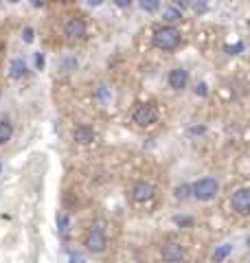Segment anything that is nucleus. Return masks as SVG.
Here are the masks:
<instances>
[{
    "label": "nucleus",
    "instance_id": "20e7f679",
    "mask_svg": "<svg viewBox=\"0 0 250 263\" xmlns=\"http://www.w3.org/2000/svg\"><path fill=\"white\" fill-rule=\"evenodd\" d=\"M134 123L140 127H149V125H154V123L158 121V108L154 103H140L138 108L134 110Z\"/></svg>",
    "mask_w": 250,
    "mask_h": 263
},
{
    "label": "nucleus",
    "instance_id": "423d86ee",
    "mask_svg": "<svg viewBox=\"0 0 250 263\" xmlns=\"http://www.w3.org/2000/svg\"><path fill=\"white\" fill-rule=\"evenodd\" d=\"M160 254H163V259L167 263H180L182 259H185V248L176 241H165L163 248H160Z\"/></svg>",
    "mask_w": 250,
    "mask_h": 263
},
{
    "label": "nucleus",
    "instance_id": "b1692460",
    "mask_svg": "<svg viewBox=\"0 0 250 263\" xmlns=\"http://www.w3.org/2000/svg\"><path fill=\"white\" fill-rule=\"evenodd\" d=\"M0 169H3V167H0Z\"/></svg>",
    "mask_w": 250,
    "mask_h": 263
},
{
    "label": "nucleus",
    "instance_id": "f3484780",
    "mask_svg": "<svg viewBox=\"0 0 250 263\" xmlns=\"http://www.w3.org/2000/svg\"><path fill=\"white\" fill-rule=\"evenodd\" d=\"M138 7H140L143 11H156L158 7H160V3H158V0H149V3H147V0H140Z\"/></svg>",
    "mask_w": 250,
    "mask_h": 263
},
{
    "label": "nucleus",
    "instance_id": "ddd939ff",
    "mask_svg": "<svg viewBox=\"0 0 250 263\" xmlns=\"http://www.w3.org/2000/svg\"><path fill=\"white\" fill-rule=\"evenodd\" d=\"M230 250H233V246H230V243H222V246H220V248H218V250H215V252H213V261H215V263H220V261H224V259H226V257H228V254H230Z\"/></svg>",
    "mask_w": 250,
    "mask_h": 263
},
{
    "label": "nucleus",
    "instance_id": "f03ea898",
    "mask_svg": "<svg viewBox=\"0 0 250 263\" xmlns=\"http://www.w3.org/2000/svg\"><path fill=\"white\" fill-rule=\"evenodd\" d=\"M218 191H220V184H218V180L211 176L200 178L198 182H193V197L200 202H211L213 197L218 195Z\"/></svg>",
    "mask_w": 250,
    "mask_h": 263
},
{
    "label": "nucleus",
    "instance_id": "4468645a",
    "mask_svg": "<svg viewBox=\"0 0 250 263\" xmlns=\"http://www.w3.org/2000/svg\"><path fill=\"white\" fill-rule=\"evenodd\" d=\"M24 72H27V64H24L22 60H13V64H11V77L20 79Z\"/></svg>",
    "mask_w": 250,
    "mask_h": 263
},
{
    "label": "nucleus",
    "instance_id": "aec40b11",
    "mask_svg": "<svg viewBox=\"0 0 250 263\" xmlns=\"http://www.w3.org/2000/svg\"><path fill=\"white\" fill-rule=\"evenodd\" d=\"M173 221H176V224H180V226H182V224H193V219H191V217H180V215L173 217Z\"/></svg>",
    "mask_w": 250,
    "mask_h": 263
},
{
    "label": "nucleus",
    "instance_id": "6ab92c4d",
    "mask_svg": "<svg viewBox=\"0 0 250 263\" xmlns=\"http://www.w3.org/2000/svg\"><path fill=\"white\" fill-rule=\"evenodd\" d=\"M226 51H228L230 55H237L239 51H244V44L239 42V44H235V46H226Z\"/></svg>",
    "mask_w": 250,
    "mask_h": 263
},
{
    "label": "nucleus",
    "instance_id": "f8f14e48",
    "mask_svg": "<svg viewBox=\"0 0 250 263\" xmlns=\"http://www.w3.org/2000/svg\"><path fill=\"white\" fill-rule=\"evenodd\" d=\"M11 136H13V125L7 119H3V121H0V145L9 143Z\"/></svg>",
    "mask_w": 250,
    "mask_h": 263
},
{
    "label": "nucleus",
    "instance_id": "6e6552de",
    "mask_svg": "<svg viewBox=\"0 0 250 263\" xmlns=\"http://www.w3.org/2000/svg\"><path fill=\"white\" fill-rule=\"evenodd\" d=\"M152 197H154V186L145 182V180H140V182L132 186V200L134 202H149Z\"/></svg>",
    "mask_w": 250,
    "mask_h": 263
},
{
    "label": "nucleus",
    "instance_id": "f257e3e1",
    "mask_svg": "<svg viewBox=\"0 0 250 263\" xmlns=\"http://www.w3.org/2000/svg\"><path fill=\"white\" fill-rule=\"evenodd\" d=\"M154 46L160 48V51H176L180 46V31L176 27H169V24L156 29L154 31Z\"/></svg>",
    "mask_w": 250,
    "mask_h": 263
},
{
    "label": "nucleus",
    "instance_id": "7ed1b4c3",
    "mask_svg": "<svg viewBox=\"0 0 250 263\" xmlns=\"http://www.w3.org/2000/svg\"><path fill=\"white\" fill-rule=\"evenodd\" d=\"M83 246H86L88 252L101 254V252L108 248V237H105V233H103V228H99V226L90 228L88 235H86V239H83Z\"/></svg>",
    "mask_w": 250,
    "mask_h": 263
},
{
    "label": "nucleus",
    "instance_id": "1a4fd4ad",
    "mask_svg": "<svg viewBox=\"0 0 250 263\" xmlns=\"http://www.w3.org/2000/svg\"><path fill=\"white\" fill-rule=\"evenodd\" d=\"M73 138L79 145H90V143H95L97 134H95V129L90 125H77V127H75V132H73Z\"/></svg>",
    "mask_w": 250,
    "mask_h": 263
},
{
    "label": "nucleus",
    "instance_id": "412c9836",
    "mask_svg": "<svg viewBox=\"0 0 250 263\" xmlns=\"http://www.w3.org/2000/svg\"><path fill=\"white\" fill-rule=\"evenodd\" d=\"M68 263H86V259L81 257V254H70V259H68Z\"/></svg>",
    "mask_w": 250,
    "mask_h": 263
},
{
    "label": "nucleus",
    "instance_id": "0eeeda50",
    "mask_svg": "<svg viewBox=\"0 0 250 263\" xmlns=\"http://www.w3.org/2000/svg\"><path fill=\"white\" fill-rule=\"evenodd\" d=\"M64 31L70 40H81V37H86V33H88V24L83 18H70L68 22H66Z\"/></svg>",
    "mask_w": 250,
    "mask_h": 263
},
{
    "label": "nucleus",
    "instance_id": "2eb2a0df",
    "mask_svg": "<svg viewBox=\"0 0 250 263\" xmlns=\"http://www.w3.org/2000/svg\"><path fill=\"white\" fill-rule=\"evenodd\" d=\"M68 226H70L68 215H66V213H60V215H57V228H60V235L62 237L68 235Z\"/></svg>",
    "mask_w": 250,
    "mask_h": 263
},
{
    "label": "nucleus",
    "instance_id": "dca6fc26",
    "mask_svg": "<svg viewBox=\"0 0 250 263\" xmlns=\"http://www.w3.org/2000/svg\"><path fill=\"white\" fill-rule=\"evenodd\" d=\"M193 195V184H180L176 186V197L178 200H187V197Z\"/></svg>",
    "mask_w": 250,
    "mask_h": 263
},
{
    "label": "nucleus",
    "instance_id": "9d476101",
    "mask_svg": "<svg viewBox=\"0 0 250 263\" xmlns=\"http://www.w3.org/2000/svg\"><path fill=\"white\" fill-rule=\"evenodd\" d=\"M167 81H169V86L173 90H182L187 86V81H189V70L185 68H173L169 72V77H167Z\"/></svg>",
    "mask_w": 250,
    "mask_h": 263
},
{
    "label": "nucleus",
    "instance_id": "a211bd4d",
    "mask_svg": "<svg viewBox=\"0 0 250 263\" xmlns=\"http://www.w3.org/2000/svg\"><path fill=\"white\" fill-rule=\"evenodd\" d=\"M22 40H24V42H33V29L31 27H27L22 31Z\"/></svg>",
    "mask_w": 250,
    "mask_h": 263
},
{
    "label": "nucleus",
    "instance_id": "39448f33",
    "mask_svg": "<svg viewBox=\"0 0 250 263\" xmlns=\"http://www.w3.org/2000/svg\"><path fill=\"white\" fill-rule=\"evenodd\" d=\"M230 204H233V211L239 213V215H250V189L248 186H241L237 189L230 197Z\"/></svg>",
    "mask_w": 250,
    "mask_h": 263
},
{
    "label": "nucleus",
    "instance_id": "5701e85b",
    "mask_svg": "<svg viewBox=\"0 0 250 263\" xmlns=\"http://www.w3.org/2000/svg\"><path fill=\"white\" fill-rule=\"evenodd\" d=\"M35 64H38V68H44V57H42L40 53L35 55Z\"/></svg>",
    "mask_w": 250,
    "mask_h": 263
},
{
    "label": "nucleus",
    "instance_id": "9b49d317",
    "mask_svg": "<svg viewBox=\"0 0 250 263\" xmlns=\"http://www.w3.org/2000/svg\"><path fill=\"white\" fill-rule=\"evenodd\" d=\"M163 20L169 22V27H171L173 22H180V20H182V9H180V5H167L165 9H163Z\"/></svg>",
    "mask_w": 250,
    "mask_h": 263
},
{
    "label": "nucleus",
    "instance_id": "4be33fe9",
    "mask_svg": "<svg viewBox=\"0 0 250 263\" xmlns=\"http://www.w3.org/2000/svg\"><path fill=\"white\" fill-rule=\"evenodd\" d=\"M195 92L204 97V95H206V84H198V88H195Z\"/></svg>",
    "mask_w": 250,
    "mask_h": 263
}]
</instances>
